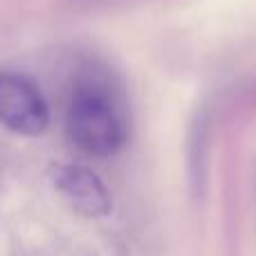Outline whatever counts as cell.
Returning a JSON list of instances; mask_svg holds the SVG:
<instances>
[{
	"mask_svg": "<svg viewBox=\"0 0 256 256\" xmlns=\"http://www.w3.org/2000/svg\"><path fill=\"white\" fill-rule=\"evenodd\" d=\"M66 132L79 150L106 158L124 144V120L106 88L94 81L79 84L68 104Z\"/></svg>",
	"mask_w": 256,
	"mask_h": 256,
	"instance_id": "1",
	"label": "cell"
},
{
	"mask_svg": "<svg viewBox=\"0 0 256 256\" xmlns=\"http://www.w3.org/2000/svg\"><path fill=\"white\" fill-rule=\"evenodd\" d=\"M48 122V102L34 81L18 72H0V124L20 135H38Z\"/></svg>",
	"mask_w": 256,
	"mask_h": 256,
	"instance_id": "2",
	"label": "cell"
},
{
	"mask_svg": "<svg viewBox=\"0 0 256 256\" xmlns=\"http://www.w3.org/2000/svg\"><path fill=\"white\" fill-rule=\"evenodd\" d=\"M54 184L74 212L97 218L110 212V194L97 173L81 164H58L54 168Z\"/></svg>",
	"mask_w": 256,
	"mask_h": 256,
	"instance_id": "3",
	"label": "cell"
}]
</instances>
